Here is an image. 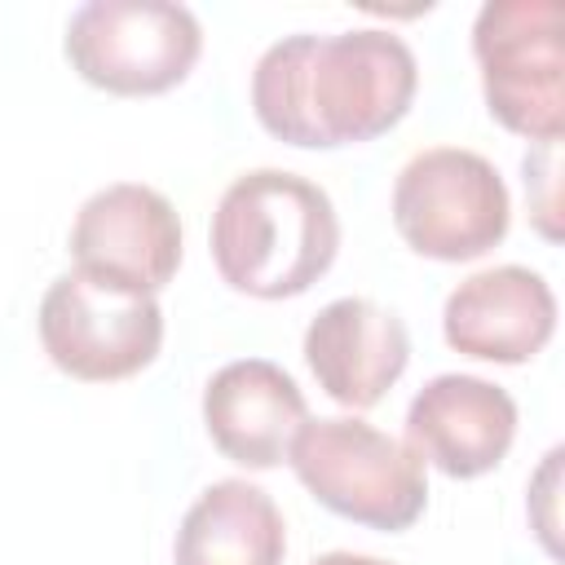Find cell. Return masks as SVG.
Instances as JSON below:
<instances>
[{
  "instance_id": "cell-1",
  "label": "cell",
  "mask_w": 565,
  "mask_h": 565,
  "mask_svg": "<svg viewBox=\"0 0 565 565\" xmlns=\"http://www.w3.org/2000/svg\"><path fill=\"white\" fill-rule=\"evenodd\" d=\"M419 88L415 53L380 26L287 35L252 71V110L291 146H353L402 124Z\"/></svg>"
},
{
  "instance_id": "cell-2",
  "label": "cell",
  "mask_w": 565,
  "mask_h": 565,
  "mask_svg": "<svg viewBox=\"0 0 565 565\" xmlns=\"http://www.w3.org/2000/svg\"><path fill=\"white\" fill-rule=\"evenodd\" d=\"M335 247L340 221L327 190L282 168L234 177L212 212V260L234 291L256 300L309 291Z\"/></svg>"
},
{
  "instance_id": "cell-3",
  "label": "cell",
  "mask_w": 565,
  "mask_h": 565,
  "mask_svg": "<svg viewBox=\"0 0 565 565\" xmlns=\"http://www.w3.org/2000/svg\"><path fill=\"white\" fill-rule=\"evenodd\" d=\"M287 463L322 508L371 530H406L428 503L424 459L366 419H305Z\"/></svg>"
},
{
  "instance_id": "cell-4",
  "label": "cell",
  "mask_w": 565,
  "mask_h": 565,
  "mask_svg": "<svg viewBox=\"0 0 565 565\" xmlns=\"http://www.w3.org/2000/svg\"><path fill=\"white\" fill-rule=\"evenodd\" d=\"M472 53L490 115L530 141L565 128V40L556 0H486L472 22Z\"/></svg>"
},
{
  "instance_id": "cell-5",
  "label": "cell",
  "mask_w": 565,
  "mask_h": 565,
  "mask_svg": "<svg viewBox=\"0 0 565 565\" xmlns=\"http://www.w3.org/2000/svg\"><path fill=\"white\" fill-rule=\"evenodd\" d=\"M512 199L499 168L459 146L419 150L393 185V225L419 256L472 260L503 243Z\"/></svg>"
},
{
  "instance_id": "cell-6",
  "label": "cell",
  "mask_w": 565,
  "mask_h": 565,
  "mask_svg": "<svg viewBox=\"0 0 565 565\" xmlns=\"http://www.w3.org/2000/svg\"><path fill=\"white\" fill-rule=\"evenodd\" d=\"M40 340L49 362L75 380H128L159 353L163 309L150 291L71 269L40 300Z\"/></svg>"
},
{
  "instance_id": "cell-7",
  "label": "cell",
  "mask_w": 565,
  "mask_h": 565,
  "mask_svg": "<svg viewBox=\"0 0 565 565\" xmlns=\"http://www.w3.org/2000/svg\"><path fill=\"white\" fill-rule=\"evenodd\" d=\"M203 31L172 0H88L66 22L71 66L119 97H150L190 75Z\"/></svg>"
},
{
  "instance_id": "cell-8",
  "label": "cell",
  "mask_w": 565,
  "mask_h": 565,
  "mask_svg": "<svg viewBox=\"0 0 565 565\" xmlns=\"http://www.w3.org/2000/svg\"><path fill=\"white\" fill-rule=\"evenodd\" d=\"M75 269L124 282L132 291H159L181 265V221L177 207L137 181H115L97 190L71 225Z\"/></svg>"
},
{
  "instance_id": "cell-9",
  "label": "cell",
  "mask_w": 565,
  "mask_h": 565,
  "mask_svg": "<svg viewBox=\"0 0 565 565\" xmlns=\"http://www.w3.org/2000/svg\"><path fill=\"white\" fill-rule=\"evenodd\" d=\"M516 437V402L481 375H437L406 411V446L446 477L490 472Z\"/></svg>"
},
{
  "instance_id": "cell-10",
  "label": "cell",
  "mask_w": 565,
  "mask_h": 565,
  "mask_svg": "<svg viewBox=\"0 0 565 565\" xmlns=\"http://www.w3.org/2000/svg\"><path fill=\"white\" fill-rule=\"evenodd\" d=\"M446 344L481 362H530L556 331V296L525 265H494L463 278L441 309Z\"/></svg>"
},
{
  "instance_id": "cell-11",
  "label": "cell",
  "mask_w": 565,
  "mask_h": 565,
  "mask_svg": "<svg viewBox=\"0 0 565 565\" xmlns=\"http://www.w3.org/2000/svg\"><path fill=\"white\" fill-rule=\"evenodd\" d=\"M305 362L327 397L340 406H375L411 362V335L397 313L366 296L322 305L305 331Z\"/></svg>"
},
{
  "instance_id": "cell-12",
  "label": "cell",
  "mask_w": 565,
  "mask_h": 565,
  "mask_svg": "<svg viewBox=\"0 0 565 565\" xmlns=\"http://www.w3.org/2000/svg\"><path fill=\"white\" fill-rule=\"evenodd\" d=\"M309 406L300 384L265 358L225 362L203 388V424L212 446L243 468H274L287 459Z\"/></svg>"
},
{
  "instance_id": "cell-13",
  "label": "cell",
  "mask_w": 565,
  "mask_h": 565,
  "mask_svg": "<svg viewBox=\"0 0 565 565\" xmlns=\"http://www.w3.org/2000/svg\"><path fill=\"white\" fill-rule=\"evenodd\" d=\"M287 530L274 499L243 481H212L181 516L172 565H282Z\"/></svg>"
},
{
  "instance_id": "cell-14",
  "label": "cell",
  "mask_w": 565,
  "mask_h": 565,
  "mask_svg": "<svg viewBox=\"0 0 565 565\" xmlns=\"http://www.w3.org/2000/svg\"><path fill=\"white\" fill-rule=\"evenodd\" d=\"M525 194H530V221L543 238H561V199H556V141H539L530 154H525Z\"/></svg>"
},
{
  "instance_id": "cell-15",
  "label": "cell",
  "mask_w": 565,
  "mask_h": 565,
  "mask_svg": "<svg viewBox=\"0 0 565 565\" xmlns=\"http://www.w3.org/2000/svg\"><path fill=\"white\" fill-rule=\"evenodd\" d=\"M556 468H561V450H552L547 459H543V472H539V481L530 486V503H539L534 508V530H539V539H543V547L556 556L561 547H556V512H552V490H556Z\"/></svg>"
},
{
  "instance_id": "cell-16",
  "label": "cell",
  "mask_w": 565,
  "mask_h": 565,
  "mask_svg": "<svg viewBox=\"0 0 565 565\" xmlns=\"http://www.w3.org/2000/svg\"><path fill=\"white\" fill-rule=\"evenodd\" d=\"M313 565H388V561H380V556H358V552H327V556H318Z\"/></svg>"
}]
</instances>
